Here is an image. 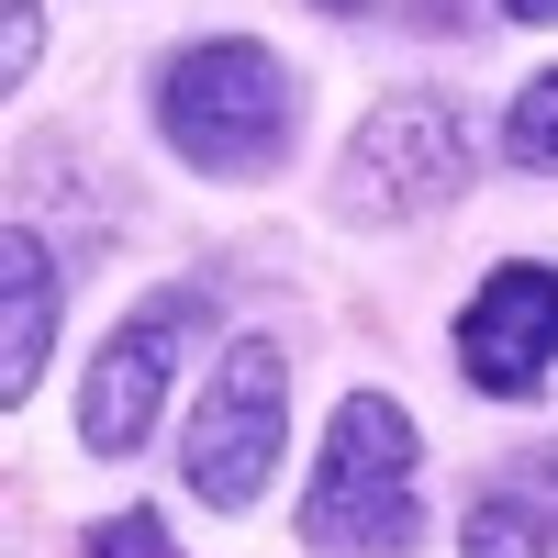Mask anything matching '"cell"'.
<instances>
[{"instance_id":"9c48e42d","label":"cell","mask_w":558,"mask_h":558,"mask_svg":"<svg viewBox=\"0 0 558 558\" xmlns=\"http://www.w3.org/2000/svg\"><path fill=\"white\" fill-rule=\"evenodd\" d=\"M502 157L514 168H558V68H536L514 101H502Z\"/></svg>"},{"instance_id":"7c38bea8","label":"cell","mask_w":558,"mask_h":558,"mask_svg":"<svg viewBox=\"0 0 558 558\" xmlns=\"http://www.w3.org/2000/svg\"><path fill=\"white\" fill-rule=\"evenodd\" d=\"M502 12H514V23H558V0H502Z\"/></svg>"},{"instance_id":"7a4b0ae2","label":"cell","mask_w":558,"mask_h":558,"mask_svg":"<svg viewBox=\"0 0 558 558\" xmlns=\"http://www.w3.org/2000/svg\"><path fill=\"white\" fill-rule=\"evenodd\" d=\"M157 134H168V157H191L202 179H268L291 157V68H279L257 34L179 45L157 68Z\"/></svg>"},{"instance_id":"4fadbf2b","label":"cell","mask_w":558,"mask_h":558,"mask_svg":"<svg viewBox=\"0 0 558 558\" xmlns=\"http://www.w3.org/2000/svg\"><path fill=\"white\" fill-rule=\"evenodd\" d=\"M470 12H481V0H436V23H470Z\"/></svg>"},{"instance_id":"30bf717a","label":"cell","mask_w":558,"mask_h":558,"mask_svg":"<svg viewBox=\"0 0 558 558\" xmlns=\"http://www.w3.org/2000/svg\"><path fill=\"white\" fill-rule=\"evenodd\" d=\"M78 558H168V525L134 502V514H101V525H89V536H78Z\"/></svg>"},{"instance_id":"8fae6325","label":"cell","mask_w":558,"mask_h":558,"mask_svg":"<svg viewBox=\"0 0 558 558\" xmlns=\"http://www.w3.org/2000/svg\"><path fill=\"white\" fill-rule=\"evenodd\" d=\"M34 45H45V0H0V78H34Z\"/></svg>"},{"instance_id":"8992f818","label":"cell","mask_w":558,"mask_h":558,"mask_svg":"<svg viewBox=\"0 0 558 558\" xmlns=\"http://www.w3.org/2000/svg\"><path fill=\"white\" fill-rule=\"evenodd\" d=\"M458 368H470V391L492 402H536L547 368H558V268L547 257H502L470 313H458Z\"/></svg>"},{"instance_id":"5bb4252c","label":"cell","mask_w":558,"mask_h":558,"mask_svg":"<svg viewBox=\"0 0 558 558\" xmlns=\"http://www.w3.org/2000/svg\"><path fill=\"white\" fill-rule=\"evenodd\" d=\"M324 12H357V0H324Z\"/></svg>"},{"instance_id":"6da1fadb","label":"cell","mask_w":558,"mask_h":558,"mask_svg":"<svg viewBox=\"0 0 558 558\" xmlns=\"http://www.w3.org/2000/svg\"><path fill=\"white\" fill-rule=\"evenodd\" d=\"M413 458H425L413 413L391 391H347L336 425H324L313 492H302V547L313 558H413V536H425Z\"/></svg>"},{"instance_id":"277c9868","label":"cell","mask_w":558,"mask_h":558,"mask_svg":"<svg viewBox=\"0 0 558 558\" xmlns=\"http://www.w3.org/2000/svg\"><path fill=\"white\" fill-rule=\"evenodd\" d=\"M279 436H291V357L268 336H235L213 357V380L191 402V436H179V481L213 514H246L279 470Z\"/></svg>"},{"instance_id":"5b68a950","label":"cell","mask_w":558,"mask_h":558,"mask_svg":"<svg viewBox=\"0 0 558 558\" xmlns=\"http://www.w3.org/2000/svg\"><path fill=\"white\" fill-rule=\"evenodd\" d=\"M213 291H157V302H134L101 357H89V380H78V447L89 458H134L157 436V413H168V380H179V357H202L213 347Z\"/></svg>"},{"instance_id":"3957f363","label":"cell","mask_w":558,"mask_h":558,"mask_svg":"<svg viewBox=\"0 0 558 558\" xmlns=\"http://www.w3.org/2000/svg\"><path fill=\"white\" fill-rule=\"evenodd\" d=\"M470 191V123H458V101H436V89H391V101H368L347 157H336V223H357V235H391V223L436 213Z\"/></svg>"},{"instance_id":"52a82bcc","label":"cell","mask_w":558,"mask_h":558,"mask_svg":"<svg viewBox=\"0 0 558 558\" xmlns=\"http://www.w3.org/2000/svg\"><path fill=\"white\" fill-rule=\"evenodd\" d=\"M458 558H558V447H525L502 481H481Z\"/></svg>"},{"instance_id":"ba28073f","label":"cell","mask_w":558,"mask_h":558,"mask_svg":"<svg viewBox=\"0 0 558 558\" xmlns=\"http://www.w3.org/2000/svg\"><path fill=\"white\" fill-rule=\"evenodd\" d=\"M45 347H57V257L34 223H12L0 235V402L45 380Z\"/></svg>"}]
</instances>
